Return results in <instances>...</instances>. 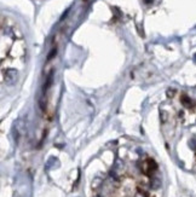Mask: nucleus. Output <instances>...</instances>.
Here are the masks:
<instances>
[{
	"instance_id": "obj_1",
	"label": "nucleus",
	"mask_w": 196,
	"mask_h": 197,
	"mask_svg": "<svg viewBox=\"0 0 196 197\" xmlns=\"http://www.w3.org/2000/svg\"><path fill=\"white\" fill-rule=\"evenodd\" d=\"M156 169H157V164H156V162H155L154 160H151V158H148V160L143 163V167H142L143 173L147 174V175H151Z\"/></svg>"
},
{
	"instance_id": "obj_2",
	"label": "nucleus",
	"mask_w": 196,
	"mask_h": 197,
	"mask_svg": "<svg viewBox=\"0 0 196 197\" xmlns=\"http://www.w3.org/2000/svg\"><path fill=\"white\" fill-rule=\"evenodd\" d=\"M180 99H182V104L184 107H186V108H190L191 107V99H190V98L186 94H183Z\"/></svg>"
},
{
	"instance_id": "obj_3",
	"label": "nucleus",
	"mask_w": 196,
	"mask_h": 197,
	"mask_svg": "<svg viewBox=\"0 0 196 197\" xmlns=\"http://www.w3.org/2000/svg\"><path fill=\"white\" fill-rule=\"evenodd\" d=\"M55 55H56V48H55V50H52V51L50 52V55L47 56V61H50V59H51V58H52Z\"/></svg>"
}]
</instances>
